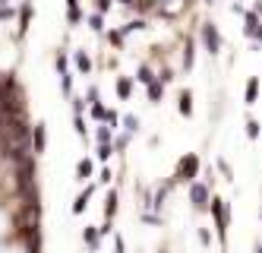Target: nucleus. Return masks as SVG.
I'll return each mask as SVG.
<instances>
[{"mask_svg": "<svg viewBox=\"0 0 262 253\" xmlns=\"http://www.w3.org/2000/svg\"><path fill=\"white\" fill-rule=\"evenodd\" d=\"M199 177V155H183L180 162H177V174L174 180H180V184H193V180Z\"/></svg>", "mask_w": 262, "mask_h": 253, "instance_id": "nucleus-1", "label": "nucleus"}, {"mask_svg": "<svg viewBox=\"0 0 262 253\" xmlns=\"http://www.w3.org/2000/svg\"><path fill=\"white\" fill-rule=\"evenodd\" d=\"M199 38H202V44H206L209 54H218V51H221V35H218V29L212 26V22H202Z\"/></svg>", "mask_w": 262, "mask_h": 253, "instance_id": "nucleus-2", "label": "nucleus"}, {"mask_svg": "<svg viewBox=\"0 0 262 253\" xmlns=\"http://www.w3.org/2000/svg\"><path fill=\"white\" fill-rule=\"evenodd\" d=\"M189 203H193L196 209H209L212 206V196H209V184H189Z\"/></svg>", "mask_w": 262, "mask_h": 253, "instance_id": "nucleus-3", "label": "nucleus"}, {"mask_svg": "<svg viewBox=\"0 0 262 253\" xmlns=\"http://www.w3.org/2000/svg\"><path fill=\"white\" fill-rule=\"evenodd\" d=\"M259 29H262V16L253 10V13H246V16H243V35H246V38H256Z\"/></svg>", "mask_w": 262, "mask_h": 253, "instance_id": "nucleus-4", "label": "nucleus"}, {"mask_svg": "<svg viewBox=\"0 0 262 253\" xmlns=\"http://www.w3.org/2000/svg\"><path fill=\"white\" fill-rule=\"evenodd\" d=\"M32 142H35V155L44 152V146H47V130H44V124H35V130H32Z\"/></svg>", "mask_w": 262, "mask_h": 253, "instance_id": "nucleus-5", "label": "nucleus"}, {"mask_svg": "<svg viewBox=\"0 0 262 253\" xmlns=\"http://www.w3.org/2000/svg\"><path fill=\"white\" fill-rule=\"evenodd\" d=\"M67 22H70V26H79V22H82L79 0H67Z\"/></svg>", "mask_w": 262, "mask_h": 253, "instance_id": "nucleus-6", "label": "nucleus"}, {"mask_svg": "<svg viewBox=\"0 0 262 253\" xmlns=\"http://www.w3.org/2000/svg\"><path fill=\"white\" fill-rule=\"evenodd\" d=\"M29 22H32V4L26 0V4L19 7V35H26V32H29Z\"/></svg>", "mask_w": 262, "mask_h": 253, "instance_id": "nucleus-7", "label": "nucleus"}, {"mask_svg": "<svg viewBox=\"0 0 262 253\" xmlns=\"http://www.w3.org/2000/svg\"><path fill=\"white\" fill-rule=\"evenodd\" d=\"M82 240L89 244V250H98V240H101V228H86L82 231Z\"/></svg>", "mask_w": 262, "mask_h": 253, "instance_id": "nucleus-8", "label": "nucleus"}, {"mask_svg": "<svg viewBox=\"0 0 262 253\" xmlns=\"http://www.w3.org/2000/svg\"><path fill=\"white\" fill-rule=\"evenodd\" d=\"M89 199H92V187H86L82 193L76 196V203H73V215H79V212H86V206H89Z\"/></svg>", "mask_w": 262, "mask_h": 253, "instance_id": "nucleus-9", "label": "nucleus"}, {"mask_svg": "<svg viewBox=\"0 0 262 253\" xmlns=\"http://www.w3.org/2000/svg\"><path fill=\"white\" fill-rule=\"evenodd\" d=\"M146 92H149V102H161V95H164V82H161V79L149 82V86H146Z\"/></svg>", "mask_w": 262, "mask_h": 253, "instance_id": "nucleus-10", "label": "nucleus"}, {"mask_svg": "<svg viewBox=\"0 0 262 253\" xmlns=\"http://www.w3.org/2000/svg\"><path fill=\"white\" fill-rule=\"evenodd\" d=\"M129 92H133V79H129V76H120V79H117V95H120V98L126 102Z\"/></svg>", "mask_w": 262, "mask_h": 253, "instance_id": "nucleus-11", "label": "nucleus"}, {"mask_svg": "<svg viewBox=\"0 0 262 253\" xmlns=\"http://www.w3.org/2000/svg\"><path fill=\"white\" fill-rule=\"evenodd\" d=\"M243 98H246V105H253V102L259 98V79H249V82H246V92H243Z\"/></svg>", "mask_w": 262, "mask_h": 253, "instance_id": "nucleus-12", "label": "nucleus"}, {"mask_svg": "<svg viewBox=\"0 0 262 253\" xmlns=\"http://www.w3.org/2000/svg\"><path fill=\"white\" fill-rule=\"evenodd\" d=\"M73 60H76V70H79V73H89V70H92V60H89V54L76 51V54H73Z\"/></svg>", "mask_w": 262, "mask_h": 253, "instance_id": "nucleus-13", "label": "nucleus"}, {"mask_svg": "<svg viewBox=\"0 0 262 253\" xmlns=\"http://www.w3.org/2000/svg\"><path fill=\"white\" fill-rule=\"evenodd\" d=\"M180 114H183V117H189V114H193V95H189L186 89L180 92Z\"/></svg>", "mask_w": 262, "mask_h": 253, "instance_id": "nucleus-14", "label": "nucleus"}, {"mask_svg": "<svg viewBox=\"0 0 262 253\" xmlns=\"http://www.w3.org/2000/svg\"><path fill=\"white\" fill-rule=\"evenodd\" d=\"M104 215H108V222L117 215V193H114V190L108 193V199H104Z\"/></svg>", "mask_w": 262, "mask_h": 253, "instance_id": "nucleus-15", "label": "nucleus"}, {"mask_svg": "<svg viewBox=\"0 0 262 253\" xmlns=\"http://www.w3.org/2000/svg\"><path fill=\"white\" fill-rule=\"evenodd\" d=\"M76 177H79V180H86V177H92V162H89V159H82V162L76 165Z\"/></svg>", "mask_w": 262, "mask_h": 253, "instance_id": "nucleus-16", "label": "nucleus"}, {"mask_svg": "<svg viewBox=\"0 0 262 253\" xmlns=\"http://www.w3.org/2000/svg\"><path fill=\"white\" fill-rule=\"evenodd\" d=\"M92 117H95V120H108V108H104L101 102H95V105H92Z\"/></svg>", "mask_w": 262, "mask_h": 253, "instance_id": "nucleus-17", "label": "nucleus"}, {"mask_svg": "<svg viewBox=\"0 0 262 253\" xmlns=\"http://www.w3.org/2000/svg\"><path fill=\"white\" fill-rule=\"evenodd\" d=\"M123 127H126V133H136V130H139V117L136 114H126L123 117Z\"/></svg>", "mask_w": 262, "mask_h": 253, "instance_id": "nucleus-18", "label": "nucleus"}, {"mask_svg": "<svg viewBox=\"0 0 262 253\" xmlns=\"http://www.w3.org/2000/svg\"><path fill=\"white\" fill-rule=\"evenodd\" d=\"M136 79L142 82V86H149V82H155V76H152V70H149V67H139V73H136Z\"/></svg>", "mask_w": 262, "mask_h": 253, "instance_id": "nucleus-19", "label": "nucleus"}, {"mask_svg": "<svg viewBox=\"0 0 262 253\" xmlns=\"http://www.w3.org/2000/svg\"><path fill=\"white\" fill-rule=\"evenodd\" d=\"M89 26H92L95 32H101V29H104V13H92V16H89Z\"/></svg>", "mask_w": 262, "mask_h": 253, "instance_id": "nucleus-20", "label": "nucleus"}, {"mask_svg": "<svg viewBox=\"0 0 262 253\" xmlns=\"http://www.w3.org/2000/svg\"><path fill=\"white\" fill-rule=\"evenodd\" d=\"M139 29H146V22H142V19H133V22H126V26L120 29L123 35H129V32H139Z\"/></svg>", "mask_w": 262, "mask_h": 253, "instance_id": "nucleus-21", "label": "nucleus"}, {"mask_svg": "<svg viewBox=\"0 0 262 253\" xmlns=\"http://www.w3.org/2000/svg\"><path fill=\"white\" fill-rule=\"evenodd\" d=\"M111 152H114L111 142H101V146H98V159H101V162H108V159H111Z\"/></svg>", "mask_w": 262, "mask_h": 253, "instance_id": "nucleus-22", "label": "nucleus"}, {"mask_svg": "<svg viewBox=\"0 0 262 253\" xmlns=\"http://www.w3.org/2000/svg\"><path fill=\"white\" fill-rule=\"evenodd\" d=\"M111 133H114V127H98V142H111Z\"/></svg>", "mask_w": 262, "mask_h": 253, "instance_id": "nucleus-23", "label": "nucleus"}, {"mask_svg": "<svg viewBox=\"0 0 262 253\" xmlns=\"http://www.w3.org/2000/svg\"><path fill=\"white\" fill-rule=\"evenodd\" d=\"M218 171L224 174V180H234V171H231V165L224 162V159H218Z\"/></svg>", "mask_w": 262, "mask_h": 253, "instance_id": "nucleus-24", "label": "nucleus"}, {"mask_svg": "<svg viewBox=\"0 0 262 253\" xmlns=\"http://www.w3.org/2000/svg\"><path fill=\"white\" fill-rule=\"evenodd\" d=\"M60 89H63V95L73 92V79H70V73H60Z\"/></svg>", "mask_w": 262, "mask_h": 253, "instance_id": "nucleus-25", "label": "nucleus"}, {"mask_svg": "<svg viewBox=\"0 0 262 253\" xmlns=\"http://www.w3.org/2000/svg\"><path fill=\"white\" fill-rule=\"evenodd\" d=\"M246 136H249V139L259 136V124H256V120H246Z\"/></svg>", "mask_w": 262, "mask_h": 253, "instance_id": "nucleus-26", "label": "nucleus"}, {"mask_svg": "<svg viewBox=\"0 0 262 253\" xmlns=\"http://www.w3.org/2000/svg\"><path fill=\"white\" fill-rule=\"evenodd\" d=\"M183 67H186V70L193 67V44H186V51H183Z\"/></svg>", "mask_w": 262, "mask_h": 253, "instance_id": "nucleus-27", "label": "nucleus"}, {"mask_svg": "<svg viewBox=\"0 0 262 253\" xmlns=\"http://www.w3.org/2000/svg\"><path fill=\"white\" fill-rule=\"evenodd\" d=\"M54 64H57V73H67V54H57Z\"/></svg>", "mask_w": 262, "mask_h": 253, "instance_id": "nucleus-28", "label": "nucleus"}, {"mask_svg": "<svg viewBox=\"0 0 262 253\" xmlns=\"http://www.w3.org/2000/svg\"><path fill=\"white\" fill-rule=\"evenodd\" d=\"M108 38H111V44H117V47H120V44H123V38H126V35H123V32H111V35H108Z\"/></svg>", "mask_w": 262, "mask_h": 253, "instance_id": "nucleus-29", "label": "nucleus"}, {"mask_svg": "<svg viewBox=\"0 0 262 253\" xmlns=\"http://www.w3.org/2000/svg\"><path fill=\"white\" fill-rule=\"evenodd\" d=\"M95 10H98V13H108V10H111V0H95Z\"/></svg>", "mask_w": 262, "mask_h": 253, "instance_id": "nucleus-30", "label": "nucleus"}, {"mask_svg": "<svg viewBox=\"0 0 262 253\" xmlns=\"http://www.w3.org/2000/svg\"><path fill=\"white\" fill-rule=\"evenodd\" d=\"M126 142H129V133H123V136H117V142H114V149H126Z\"/></svg>", "mask_w": 262, "mask_h": 253, "instance_id": "nucleus-31", "label": "nucleus"}, {"mask_svg": "<svg viewBox=\"0 0 262 253\" xmlns=\"http://www.w3.org/2000/svg\"><path fill=\"white\" fill-rule=\"evenodd\" d=\"M7 19H13V10H10V7H0V22H7Z\"/></svg>", "mask_w": 262, "mask_h": 253, "instance_id": "nucleus-32", "label": "nucleus"}, {"mask_svg": "<svg viewBox=\"0 0 262 253\" xmlns=\"http://www.w3.org/2000/svg\"><path fill=\"white\" fill-rule=\"evenodd\" d=\"M76 133L86 136V124H82V114H76Z\"/></svg>", "mask_w": 262, "mask_h": 253, "instance_id": "nucleus-33", "label": "nucleus"}, {"mask_svg": "<svg viewBox=\"0 0 262 253\" xmlns=\"http://www.w3.org/2000/svg\"><path fill=\"white\" fill-rule=\"evenodd\" d=\"M95 102H101V98H98V89L92 86V89H89V105H95Z\"/></svg>", "mask_w": 262, "mask_h": 253, "instance_id": "nucleus-34", "label": "nucleus"}, {"mask_svg": "<svg viewBox=\"0 0 262 253\" xmlns=\"http://www.w3.org/2000/svg\"><path fill=\"white\" fill-rule=\"evenodd\" d=\"M114 244H117V253H126V247H123V237H120V234H117V240H114Z\"/></svg>", "mask_w": 262, "mask_h": 253, "instance_id": "nucleus-35", "label": "nucleus"}, {"mask_svg": "<svg viewBox=\"0 0 262 253\" xmlns=\"http://www.w3.org/2000/svg\"><path fill=\"white\" fill-rule=\"evenodd\" d=\"M256 253H262V244H259V247H256Z\"/></svg>", "mask_w": 262, "mask_h": 253, "instance_id": "nucleus-36", "label": "nucleus"}, {"mask_svg": "<svg viewBox=\"0 0 262 253\" xmlns=\"http://www.w3.org/2000/svg\"><path fill=\"white\" fill-rule=\"evenodd\" d=\"M0 7H7V0H0Z\"/></svg>", "mask_w": 262, "mask_h": 253, "instance_id": "nucleus-37", "label": "nucleus"}, {"mask_svg": "<svg viewBox=\"0 0 262 253\" xmlns=\"http://www.w3.org/2000/svg\"><path fill=\"white\" fill-rule=\"evenodd\" d=\"M206 4H215V0H206Z\"/></svg>", "mask_w": 262, "mask_h": 253, "instance_id": "nucleus-38", "label": "nucleus"}, {"mask_svg": "<svg viewBox=\"0 0 262 253\" xmlns=\"http://www.w3.org/2000/svg\"><path fill=\"white\" fill-rule=\"evenodd\" d=\"M161 253H168V250H161Z\"/></svg>", "mask_w": 262, "mask_h": 253, "instance_id": "nucleus-39", "label": "nucleus"}, {"mask_svg": "<svg viewBox=\"0 0 262 253\" xmlns=\"http://www.w3.org/2000/svg\"><path fill=\"white\" fill-rule=\"evenodd\" d=\"M161 4H164V0H161Z\"/></svg>", "mask_w": 262, "mask_h": 253, "instance_id": "nucleus-40", "label": "nucleus"}]
</instances>
